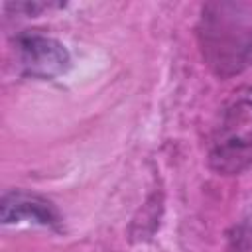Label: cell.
Listing matches in <instances>:
<instances>
[{"instance_id":"6da1fadb","label":"cell","mask_w":252,"mask_h":252,"mask_svg":"<svg viewBox=\"0 0 252 252\" xmlns=\"http://www.w3.org/2000/svg\"><path fill=\"white\" fill-rule=\"evenodd\" d=\"M197 41L209 71L228 79L252 65V4L217 0L201 8Z\"/></svg>"},{"instance_id":"7a4b0ae2","label":"cell","mask_w":252,"mask_h":252,"mask_svg":"<svg viewBox=\"0 0 252 252\" xmlns=\"http://www.w3.org/2000/svg\"><path fill=\"white\" fill-rule=\"evenodd\" d=\"M207 161L219 175H238L252 167V85L232 93L209 138Z\"/></svg>"},{"instance_id":"3957f363","label":"cell","mask_w":252,"mask_h":252,"mask_svg":"<svg viewBox=\"0 0 252 252\" xmlns=\"http://www.w3.org/2000/svg\"><path fill=\"white\" fill-rule=\"evenodd\" d=\"M16 57L22 73L33 79H55L71 65V55L65 45L37 32L16 35Z\"/></svg>"},{"instance_id":"277c9868","label":"cell","mask_w":252,"mask_h":252,"mask_svg":"<svg viewBox=\"0 0 252 252\" xmlns=\"http://www.w3.org/2000/svg\"><path fill=\"white\" fill-rule=\"evenodd\" d=\"M0 219L4 224H18L28 220V222L49 226V228L61 226V215L57 207L49 199L24 189H12L2 195Z\"/></svg>"},{"instance_id":"5b68a950","label":"cell","mask_w":252,"mask_h":252,"mask_svg":"<svg viewBox=\"0 0 252 252\" xmlns=\"http://www.w3.org/2000/svg\"><path fill=\"white\" fill-rule=\"evenodd\" d=\"M228 252H252V215L234 224L228 236Z\"/></svg>"},{"instance_id":"8992f818","label":"cell","mask_w":252,"mask_h":252,"mask_svg":"<svg viewBox=\"0 0 252 252\" xmlns=\"http://www.w3.org/2000/svg\"><path fill=\"white\" fill-rule=\"evenodd\" d=\"M59 4H49V2H18V4H8V8H14L18 14H24V16H35L43 10H49V8H57Z\"/></svg>"}]
</instances>
